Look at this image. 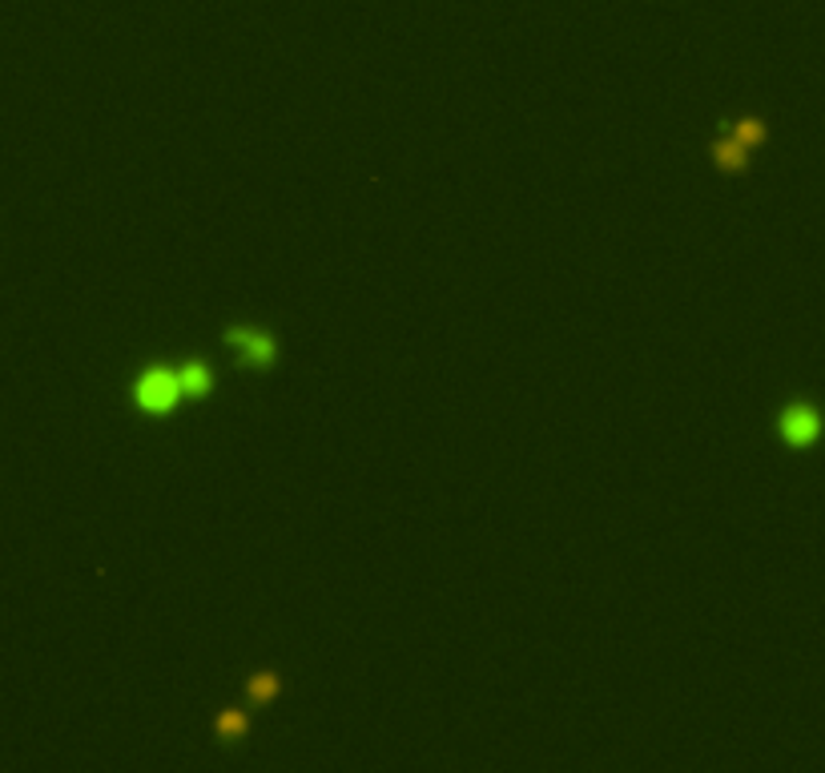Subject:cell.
<instances>
[{"instance_id":"1","label":"cell","mask_w":825,"mask_h":773,"mask_svg":"<svg viewBox=\"0 0 825 773\" xmlns=\"http://www.w3.org/2000/svg\"><path fill=\"white\" fill-rule=\"evenodd\" d=\"M134 400L146 415H170L173 407H177V400H186V395H182L177 371H170V367H149V371L137 379Z\"/></svg>"},{"instance_id":"2","label":"cell","mask_w":825,"mask_h":773,"mask_svg":"<svg viewBox=\"0 0 825 773\" xmlns=\"http://www.w3.org/2000/svg\"><path fill=\"white\" fill-rule=\"evenodd\" d=\"M777 431H781V440L789 447H810L822 435V415L813 412L810 403H789L781 419H777Z\"/></svg>"},{"instance_id":"3","label":"cell","mask_w":825,"mask_h":773,"mask_svg":"<svg viewBox=\"0 0 825 773\" xmlns=\"http://www.w3.org/2000/svg\"><path fill=\"white\" fill-rule=\"evenodd\" d=\"M230 347L242 351V363L250 367H274L279 363V343L267 331H254V327H230L226 331Z\"/></svg>"},{"instance_id":"4","label":"cell","mask_w":825,"mask_h":773,"mask_svg":"<svg viewBox=\"0 0 825 773\" xmlns=\"http://www.w3.org/2000/svg\"><path fill=\"white\" fill-rule=\"evenodd\" d=\"M713 161H717V170H725V174H741L749 165V146H741L732 134H725L721 142H713Z\"/></svg>"},{"instance_id":"5","label":"cell","mask_w":825,"mask_h":773,"mask_svg":"<svg viewBox=\"0 0 825 773\" xmlns=\"http://www.w3.org/2000/svg\"><path fill=\"white\" fill-rule=\"evenodd\" d=\"M177 383H182V395L189 400H206L213 391V375L201 367V363H186V367H177Z\"/></svg>"},{"instance_id":"6","label":"cell","mask_w":825,"mask_h":773,"mask_svg":"<svg viewBox=\"0 0 825 773\" xmlns=\"http://www.w3.org/2000/svg\"><path fill=\"white\" fill-rule=\"evenodd\" d=\"M279 694H282V677L270 673V668H262V673H254V677L246 680V697H250L254 705H267V701H274Z\"/></svg>"},{"instance_id":"7","label":"cell","mask_w":825,"mask_h":773,"mask_svg":"<svg viewBox=\"0 0 825 773\" xmlns=\"http://www.w3.org/2000/svg\"><path fill=\"white\" fill-rule=\"evenodd\" d=\"M729 134L741 142V146H761L765 137H769V130H765V121L761 118H741V121H732L729 125Z\"/></svg>"},{"instance_id":"8","label":"cell","mask_w":825,"mask_h":773,"mask_svg":"<svg viewBox=\"0 0 825 773\" xmlns=\"http://www.w3.org/2000/svg\"><path fill=\"white\" fill-rule=\"evenodd\" d=\"M213 729H218L222 741H234V737H242L250 729V721H246V713H238V709H222L218 721H213Z\"/></svg>"}]
</instances>
